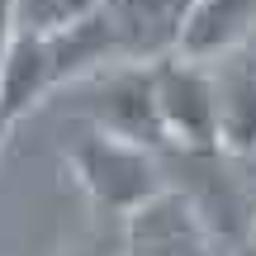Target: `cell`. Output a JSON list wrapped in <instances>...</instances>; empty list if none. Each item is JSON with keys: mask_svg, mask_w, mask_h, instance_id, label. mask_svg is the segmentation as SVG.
Wrapping results in <instances>:
<instances>
[{"mask_svg": "<svg viewBox=\"0 0 256 256\" xmlns=\"http://www.w3.org/2000/svg\"><path fill=\"white\" fill-rule=\"evenodd\" d=\"M66 171H72V180L81 185V194L95 209L119 223L171 185L166 152L124 142V138L100 133V128H90L86 138H76L66 147Z\"/></svg>", "mask_w": 256, "mask_h": 256, "instance_id": "1", "label": "cell"}, {"mask_svg": "<svg viewBox=\"0 0 256 256\" xmlns=\"http://www.w3.org/2000/svg\"><path fill=\"white\" fill-rule=\"evenodd\" d=\"M156 114H162L166 152H218V104H214V66L171 57L152 66Z\"/></svg>", "mask_w": 256, "mask_h": 256, "instance_id": "2", "label": "cell"}, {"mask_svg": "<svg viewBox=\"0 0 256 256\" xmlns=\"http://www.w3.org/2000/svg\"><path fill=\"white\" fill-rule=\"evenodd\" d=\"M119 66H156L180 57L194 0H100Z\"/></svg>", "mask_w": 256, "mask_h": 256, "instance_id": "3", "label": "cell"}, {"mask_svg": "<svg viewBox=\"0 0 256 256\" xmlns=\"http://www.w3.org/2000/svg\"><path fill=\"white\" fill-rule=\"evenodd\" d=\"M218 238L194 209V200L166 185L156 200L124 218V256H218Z\"/></svg>", "mask_w": 256, "mask_h": 256, "instance_id": "4", "label": "cell"}, {"mask_svg": "<svg viewBox=\"0 0 256 256\" xmlns=\"http://www.w3.org/2000/svg\"><path fill=\"white\" fill-rule=\"evenodd\" d=\"M86 110H90V128L114 133L138 147H152V152H166L152 66H110V72H100L95 76V100Z\"/></svg>", "mask_w": 256, "mask_h": 256, "instance_id": "5", "label": "cell"}, {"mask_svg": "<svg viewBox=\"0 0 256 256\" xmlns=\"http://www.w3.org/2000/svg\"><path fill=\"white\" fill-rule=\"evenodd\" d=\"M52 90H62V81H57L48 38L19 34L0 62V133H10L19 119H28Z\"/></svg>", "mask_w": 256, "mask_h": 256, "instance_id": "6", "label": "cell"}, {"mask_svg": "<svg viewBox=\"0 0 256 256\" xmlns=\"http://www.w3.org/2000/svg\"><path fill=\"white\" fill-rule=\"evenodd\" d=\"M256 34V0H194L190 28H185L180 57L218 66L238 57Z\"/></svg>", "mask_w": 256, "mask_h": 256, "instance_id": "7", "label": "cell"}, {"mask_svg": "<svg viewBox=\"0 0 256 256\" xmlns=\"http://www.w3.org/2000/svg\"><path fill=\"white\" fill-rule=\"evenodd\" d=\"M214 104H218V152L232 162H256V66L242 57L218 62Z\"/></svg>", "mask_w": 256, "mask_h": 256, "instance_id": "8", "label": "cell"}, {"mask_svg": "<svg viewBox=\"0 0 256 256\" xmlns=\"http://www.w3.org/2000/svg\"><path fill=\"white\" fill-rule=\"evenodd\" d=\"M100 0H14V28L28 38H57L90 19Z\"/></svg>", "mask_w": 256, "mask_h": 256, "instance_id": "9", "label": "cell"}, {"mask_svg": "<svg viewBox=\"0 0 256 256\" xmlns=\"http://www.w3.org/2000/svg\"><path fill=\"white\" fill-rule=\"evenodd\" d=\"M19 28H14V0H0V62H5V52L14 48Z\"/></svg>", "mask_w": 256, "mask_h": 256, "instance_id": "10", "label": "cell"}, {"mask_svg": "<svg viewBox=\"0 0 256 256\" xmlns=\"http://www.w3.org/2000/svg\"><path fill=\"white\" fill-rule=\"evenodd\" d=\"M72 256H124V242H119V247H114V252H110V247H100V242H95V238H90V242H81V247H76Z\"/></svg>", "mask_w": 256, "mask_h": 256, "instance_id": "11", "label": "cell"}, {"mask_svg": "<svg viewBox=\"0 0 256 256\" xmlns=\"http://www.w3.org/2000/svg\"><path fill=\"white\" fill-rule=\"evenodd\" d=\"M238 57H242V62H252V66H256V34H252V43H247V48H242V52H238Z\"/></svg>", "mask_w": 256, "mask_h": 256, "instance_id": "12", "label": "cell"}, {"mask_svg": "<svg viewBox=\"0 0 256 256\" xmlns=\"http://www.w3.org/2000/svg\"><path fill=\"white\" fill-rule=\"evenodd\" d=\"M238 256H256V223H252V238H247V247H242Z\"/></svg>", "mask_w": 256, "mask_h": 256, "instance_id": "13", "label": "cell"}, {"mask_svg": "<svg viewBox=\"0 0 256 256\" xmlns=\"http://www.w3.org/2000/svg\"><path fill=\"white\" fill-rule=\"evenodd\" d=\"M0 138H5V133H0Z\"/></svg>", "mask_w": 256, "mask_h": 256, "instance_id": "14", "label": "cell"}]
</instances>
